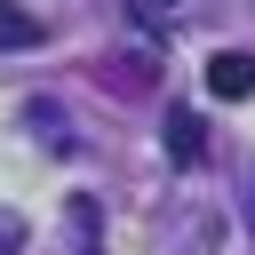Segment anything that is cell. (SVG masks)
Returning a JSON list of instances; mask_svg holds the SVG:
<instances>
[{
	"instance_id": "cell-1",
	"label": "cell",
	"mask_w": 255,
	"mask_h": 255,
	"mask_svg": "<svg viewBox=\"0 0 255 255\" xmlns=\"http://www.w3.org/2000/svg\"><path fill=\"white\" fill-rule=\"evenodd\" d=\"M207 96H223V104H239V96H255V56H239V48H223V56L207 64Z\"/></svg>"
},
{
	"instance_id": "cell-6",
	"label": "cell",
	"mask_w": 255,
	"mask_h": 255,
	"mask_svg": "<svg viewBox=\"0 0 255 255\" xmlns=\"http://www.w3.org/2000/svg\"><path fill=\"white\" fill-rule=\"evenodd\" d=\"M159 8H175V0H159Z\"/></svg>"
},
{
	"instance_id": "cell-5",
	"label": "cell",
	"mask_w": 255,
	"mask_h": 255,
	"mask_svg": "<svg viewBox=\"0 0 255 255\" xmlns=\"http://www.w3.org/2000/svg\"><path fill=\"white\" fill-rule=\"evenodd\" d=\"M247 215H255V199H247Z\"/></svg>"
},
{
	"instance_id": "cell-3",
	"label": "cell",
	"mask_w": 255,
	"mask_h": 255,
	"mask_svg": "<svg viewBox=\"0 0 255 255\" xmlns=\"http://www.w3.org/2000/svg\"><path fill=\"white\" fill-rule=\"evenodd\" d=\"M0 48H40V16L16 8V0H0Z\"/></svg>"
},
{
	"instance_id": "cell-4",
	"label": "cell",
	"mask_w": 255,
	"mask_h": 255,
	"mask_svg": "<svg viewBox=\"0 0 255 255\" xmlns=\"http://www.w3.org/2000/svg\"><path fill=\"white\" fill-rule=\"evenodd\" d=\"M16 247H24V223H16V215H0V255H16Z\"/></svg>"
},
{
	"instance_id": "cell-2",
	"label": "cell",
	"mask_w": 255,
	"mask_h": 255,
	"mask_svg": "<svg viewBox=\"0 0 255 255\" xmlns=\"http://www.w3.org/2000/svg\"><path fill=\"white\" fill-rule=\"evenodd\" d=\"M199 151H207V128L191 120V104H175V112H167V159H175V167H191Z\"/></svg>"
}]
</instances>
